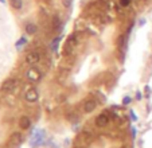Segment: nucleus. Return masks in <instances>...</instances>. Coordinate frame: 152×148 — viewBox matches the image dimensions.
Listing matches in <instances>:
<instances>
[{
    "instance_id": "obj_1",
    "label": "nucleus",
    "mask_w": 152,
    "mask_h": 148,
    "mask_svg": "<svg viewBox=\"0 0 152 148\" xmlns=\"http://www.w3.org/2000/svg\"><path fill=\"white\" fill-rule=\"evenodd\" d=\"M46 139V131L45 129H37L30 137V147L31 148H38L45 143Z\"/></svg>"
},
{
    "instance_id": "obj_6",
    "label": "nucleus",
    "mask_w": 152,
    "mask_h": 148,
    "mask_svg": "<svg viewBox=\"0 0 152 148\" xmlns=\"http://www.w3.org/2000/svg\"><path fill=\"white\" fill-rule=\"evenodd\" d=\"M18 86V81L14 80V78H10V80H6L3 84H1V92H6V93H10V92H14Z\"/></svg>"
},
{
    "instance_id": "obj_18",
    "label": "nucleus",
    "mask_w": 152,
    "mask_h": 148,
    "mask_svg": "<svg viewBox=\"0 0 152 148\" xmlns=\"http://www.w3.org/2000/svg\"><path fill=\"white\" fill-rule=\"evenodd\" d=\"M62 1V6L65 7V8H70L73 4V0H61Z\"/></svg>"
},
{
    "instance_id": "obj_3",
    "label": "nucleus",
    "mask_w": 152,
    "mask_h": 148,
    "mask_svg": "<svg viewBox=\"0 0 152 148\" xmlns=\"http://www.w3.org/2000/svg\"><path fill=\"white\" fill-rule=\"evenodd\" d=\"M23 140H24L23 135L20 133V132H14V133L10 136L7 145H8V148H19L20 145H22V143H23Z\"/></svg>"
},
{
    "instance_id": "obj_5",
    "label": "nucleus",
    "mask_w": 152,
    "mask_h": 148,
    "mask_svg": "<svg viewBox=\"0 0 152 148\" xmlns=\"http://www.w3.org/2000/svg\"><path fill=\"white\" fill-rule=\"evenodd\" d=\"M75 43H77V37H75V34H70L69 38H67V42L66 45H65V50H63V55H69L70 53L73 51V47L75 46Z\"/></svg>"
},
{
    "instance_id": "obj_21",
    "label": "nucleus",
    "mask_w": 152,
    "mask_h": 148,
    "mask_svg": "<svg viewBox=\"0 0 152 148\" xmlns=\"http://www.w3.org/2000/svg\"><path fill=\"white\" fill-rule=\"evenodd\" d=\"M145 23H147L145 18H140V19H139V22H137V27H143Z\"/></svg>"
},
{
    "instance_id": "obj_2",
    "label": "nucleus",
    "mask_w": 152,
    "mask_h": 148,
    "mask_svg": "<svg viewBox=\"0 0 152 148\" xmlns=\"http://www.w3.org/2000/svg\"><path fill=\"white\" fill-rule=\"evenodd\" d=\"M26 78H27V81H30L31 84H38L42 80V73L39 71L38 67L32 66V67H30L28 70L26 71Z\"/></svg>"
},
{
    "instance_id": "obj_17",
    "label": "nucleus",
    "mask_w": 152,
    "mask_h": 148,
    "mask_svg": "<svg viewBox=\"0 0 152 148\" xmlns=\"http://www.w3.org/2000/svg\"><path fill=\"white\" fill-rule=\"evenodd\" d=\"M131 1H132V0H118V4H120V7H123V8H126V7L131 6Z\"/></svg>"
},
{
    "instance_id": "obj_4",
    "label": "nucleus",
    "mask_w": 152,
    "mask_h": 148,
    "mask_svg": "<svg viewBox=\"0 0 152 148\" xmlns=\"http://www.w3.org/2000/svg\"><path fill=\"white\" fill-rule=\"evenodd\" d=\"M24 100H26V103H37L38 100H39V93H38V90L35 88H30L26 90V93H24Z\"/></svg>"
},
{
    "instance_id": "obj_24",
    "label": "nucleus",
    "mask_w": 152,
    "mask_h": 148,
    "mask_svg": "<svg viewBox=\"0 0 152 148\" xmlns=\"http://www.w3.org/2000/svg\"><path fill=\"white\" fill-rule=\"evenodd\" d=\"M132 136H133V137L136 136V129H135V128H132Z\"/></svg>"
},
{
    "instance_id": "obj_8",
    "label": "nucleus",
    "mask_w": 152,
    "mask_h": 148,
    "mask_svg": "<svg viewBox=\"0 0 152 148\" xmlns=\"http://www.w3.org/2000/svg\"><path fill=\"white\" fill-rule=\"evenodd\" d=\"M39 61H40V55H39V53L38 51H30L28 54L26 55V62L28 63L30 66L37 65Z\"/></svg>"
},
{
    "instance_id": "obj_14",
    "label": "nucleus",
    "mask_w": 152,
    "mask_h": 148,
    "mask_svg": "<svg viewBox=\"0 0 152 148\" xmlns=\"http://www.w3.org/2000/svg\"><path fill=\"white\" fill-rule=\"evenodd\" d=\"M24 45H27V38L26 35H23V37H20L19 39L15 42V47L18 48V50H22V47H23Z\"/></svg>"
},
{
    "instance_id": "obj_9",
    "label": "nucleus",
    "mask_w": 152,
    "mask_h": 148,
    "mask_svg": "<svg viewBox=\"0 0 152 148\" xmlns=\"http://www.w3.org/2000/svg\"><path fill=\"white\" fill-rule=\"evenodd\" d=\"M96 108H97L96 100H88L83 104V112H85V113H92V112L96 111Z\"/></svg>"
},
{
    "instance_id": "obj_12",
    "label": "nucleus",
    "mask_w": 152,
    "mask_h": 148,
    "mask_svg": "<svg viewBox=\"0 0 152 148\" xmlns=\"http://www.w3.org/2000/svg\"><path fill=\"white\" fill-rule=\"evenodd\" d=\"M10 6L14 10H16V11H22L24 3H23V0H10Z\"/></svg>"
},
{
    "instance_id": "obj_22",
    "label": "nucleus",
    "mask_w": 152,
    "mask_h": 148,
    "mask_svg": "<svg viewBox=\"0 0 152 148\" xmlns=\"http://www.w3.org/2000/svg\"><path fill=\"white\" fill-rule=\"evenodd\" d=\"M129 117H131V120H132V121H137V116L135 114V112H133V111H129Z\"/></svg>"
},
{
    "instance_id": "obj_20",
    "label": "nucleus",
    "mask_w": 152,
    "mask_h": 148,
    "mask_svg": "<svg viewBox=\"0 0 152 148\" xmlns=\"http://www.w3.org/2000/svg\"><path fill=\"white\" fill-rule=\"evenodd\" d=\"M144 92H145V97H147V98H149V97H151V94H152L151 86H149V85H145V88H144Z\"/></svg>"
},
{
    "instance_id": "obj_13",
    "label": "nucleus",
    "mask_w": 152,
    "mask_h": 148,
    "mask_svg": "<svg viewBox=\"0 0 152 148\" xmlns=\"http://www.w3.org/2000/svg\"><path fill=\"white\" fill-rule=\"evenodd\" d=\"M59 42H61V37H55L54 39L50 42V48H51L53 53L58 51V48H59Z\"/></svg>"
},
{
    "instance_id": "obj_10",
    "label": "nucleus",
    "mask_w": 152,
    "mask_h": 148,
    "mask_svg": "<svg viewBox=\"0 0 152 148\" xmlns=\"http://www.w3.org/2000/svg\"><path fill=\"white\" fill-rule=\"evenodd\" d=\"M24 32L28 37H32V35H35L38 32V26L35 23H27L26 26H24Z\"/></svg>"
},
{
    "instance_id": "obj_15",
    "label": "nucleus",
    "mask_w": 152,
    "mask_h": 148,
    "mask_svg": "<svg viewBox=\"0 0 152 148\" xmlns=\"http://www.w3.org/2000/svg\"><path fill=\"white\" fill-rule=\"evenodd\" d=\"M126 39H128V35H120L118 37V40H117V46H118V48L120 50H123L124 47H125V42H126Z\"/></svg>"
},
{
    "instance_id": "obj_11",
    "label": "nucleus",
    "mask_w": 152,
    "mask_h": 148,
    "mask_svg": "<svg viewBox=\"0 0 152 148\" xmlns=\"http://www.w3.org/2000/svg\"><path fill=\"white\" fill-rule=\"evenodd\" d=\"M19 127L22 129H30V127H31V119H30L28 116H22L19 119Z\"/></svg>"
},
{
    "instance_id": "obj_7",
    "label": "nucleus",
    "mask_w": 152,
    "mask_h": 148,
    "mask_svg": "<svg viewBox=\"0 0 152 148\" xmlns=\"http://www.w3.org/2000/svg\"><path fill=\"white\" fill-rule=\"evenodd\" d=\"M109 124V116L105 113V112H102L101 114H98L97 117H96V125L98 127V128H104V127H106Z\"/></svg>"
},
{
    "instance_id": "obj_16",
    "label": "nucleus",
    "mask_w": 152,
    "mask_h": 148,
    "mask_svg": "<svg viewBox=\"0 0 152 148\" xmlns=\"http://www.w3.org/2000/svg\"><path fill=\"white\" fill-rule=\"evenodd\" d=\"M131 103H132V97H131V96H124L123 97V101H121V104H123L124 106H128Z\"/></svg>"
},
{
    "instance_id": "obj_23",
    "label": "nucleus",
    "mask_w": 152,
    "mask_h": 148,
    "mask_svg": "<svg viewBox=\"0 0 152 148\" xmlns=\"http://www.w3.org/2000/svg\"><path fill=\"white\" fill-rule=\"evenodd\" d=\"M136 100H137V101H141V100H143V94H141L140 90L136 92Z\"/></svg>"
},
{
    "instance_id": "obj_25",
    "label": "nucleus",
    "mask_w": 152,
    "mask_h": 148,
    "mask_svg": "<svg viewBox=\"0 0 152 148\" xmlns=\"http://www.w3.org/2000/svg\"><path fill=\"white\" fill-rule=\"evenodd\" d=\"M0 3H1V4H6V0H0Z\"/></svg>"
},
{
    "instance_id": "obj_19",
    "label": "nucleus",
    "mask_w": 152,
    "mask_h": 148,
    "mask_svg": "<svg viewBox=\"0 0 152 148\" xmlns=\"http://www.w3.org/2000/svg\"><path fill=\"white\" fill-rule=\"evenodd\" d=\"M58 27H59V18H58V16H54V19H53V29L57 30Z\"/></svg>"
}]
</instances>
